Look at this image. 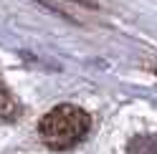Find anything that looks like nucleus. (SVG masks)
Wrapping results in <instances>:
<instances>
[{"mask_svg": "<svg viewBox=\"0 0 157 154\" xmlns=\"http://www.w3.org/2000/svg\"><path fill=\"white\" fill-rule=\"evenodd\" d=\"M127 154H157V137H150V134L134 137V139L129 141Z\"/></svg>", "mask_w": 157, "mask_h": 154, "instance_id": "7ed1b4c3", "label": "nucleus"}, {"mask_svg": "<svg viewBox=\"0 0 157 154\" xmlns=\"http://www.w3.org/2000/svg\"><path fill=\"white\" fill-rule=\"evenodd\" d=\"M89 129H91V116L84 109L71 106V104H61V106L51 109L38 124L41 141L56 152H66L81 144Z\"/></svg>", "mask_w": 157, "mask_h": 154, "instance_id": "f257e3e1", "label": "nucleus"}, {"mask_svg": "<svg viewBox=\"0 0 157 154\" xmlns=\"http://www.w3.org/2000/svg\"><path fill=\"white\" fill-rule=\"evenodd\" d=\"M18 116H21V104H18V99L5 86H0V124L15 121Z\"/></svg>", "mask_w": 157, "mask_h": 154, "instance_id": "f03ea898", "label": "nucleus"}]
</instances>
